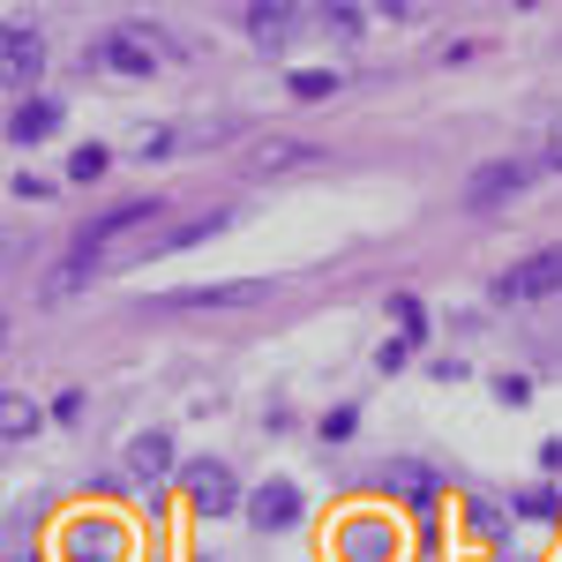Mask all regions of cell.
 Instances as JSON below:
<instances>
[{
    "label": "cell",
    "mask_w": 562,
    "mask_h": 562,
    "mask_svg": "<svg viewBox=\"0 0 562 562\" xmlns=\"http://www.w3.org/2000/svg\"><path fill=\"white\" fill-rule=\"evenodd\" d=\"M525 188H532V166L525 158H495V166H480L465 180V211H503V203H518Z\"/></svg>",
    "instance_id": "1"
},
{
    "label": "cell",
    "mask_w": 562,
    "mask_h": 562,
    "mask_svg": "<svg viewBox=\"0 0 562 562\" xmlns=\"http://www.w3.org/2000/svg\"><path fill=\"white\" fill-rule=\"evenodd\" d=\"M487 293H495V301H548V293H562V248L518 262V270H503Z\"/></svg>",
    "instance_id": "2"
},
{
    "label": "cell",
    "mask_w": 562,
    "mask_h": 562,
    "mask_svg": "<svg viewBox=\"0 0 562 562\" xmlns=\"http://www.w3.org/2000/svg\"><path fill=\"white\" fill-rule=\"evenodd\" d=\"M60 548H68V562H121V555H128V532L105 525V518H76Z\"/></svg>",
    "instance_id": "3"
},
{
    "label": "cell",
    "mask_w": 562,
    "mask_h": 562,
    "mask_svg": "<svg viewBox=\"0 0 562 562\" xmlns=\"http://www.w3.org/2000/svg\"><path fill=\"white\" fill-rule=\"evenodd\" d=\"M180 487H188V503H195L203 518H225V510L240 503V487H233V473H225L217 458H203V465H188V480H180Z\"/></svg>",
    "instance_id": "4"
},
{
    "label": "cell",
    "mask_w": 562,
    "mask_h": 562,
    "mask_svg": "<svg viewBox=\"0 0 562 562\" xmlns=\"http://www.w3.org/2000/svg\"><path fill=\"white\" fill-rule=\"evenodd\" d=\"M248 525H256V532H285V525H301V487H293V480H270L262 495H248Z\"/></svg>",
    "instance_id": "5"
},
{
    "label": "cell",
    "mask_w": 562,
    "mask_h": 562,
    "mask_svg": "<svg viewBox=\"0 0 562 562\" xmlns=\"http://www.w3.org/2000/svg\"><path fill=\"white\" fill-rule=\"evenodd\" d=\"M315 158H323V150H315V143H293V135H270V143H256V150H248V158H240V166H248V173H301V166H315Z\"/></svg>",
    "instance_id": "6"
},
{
    "label": "cell",
    "mask_w": 562,
    "mask_h": 562,
    "mask_svg": "<svg viewBox=\"0 0 562 562\" xmlns=\"http://www.w3.org/2000/svg\"><path fill=\"white\" fill-rule=\"evenodd\" d=\"M383 487L397 495V503H413V510L442 503V480H435L428 465H413V458H390V465H383Z\"/></svg>",
    "instance_id": "7"
},
{
    "label": "cell",
    "mask_w": 562,
    "mask_h": 562,
    "mask_svg": "<svg viewBox=\"0 0 562 562\" xmlns=\"http://www.w3.org/2000/svg\"><path fill=\"white\" fill-rule=\"evenodd\" d=\"M270 285L240 278V285H195V293H166V307H256Z\"/></svg>",
    "instance_id": "8"
},
{
    "label": "cell",
    "mask_w": 562,
    "mask_h": 562,
    "mask_svg": "<svg viewBox=\"0 0 562 562\" xmlns=\"http://www.w3.org/2000/svg\"><path fill=\"white\" fill-rule=\"evenodd\" d=\"M128 473L143 480V487H158V480L173 473V435H135L128 442Z\"/></svg>",
    "instance_id": "9"
},
{
    "label": "cell",
    "mask_w": 562,
    "mask_h": 562,
    "mask_svg": "<svg viewBox=\"0 0 562 562\" xmlns=\"http://www.w3.org/2000/svg\"><path fill=\"white\" fill-rule=\"evenodd\" d=\"M240 23H248V38H256V45H285V38H293V8H285V0H270V8L256 0Z\"/></svg>",
    "instance_id": "10"
},
{
    "label": "cell",
    "mask_w": 562,
    "mask_h": 562,
    "mask_svg": "<svg viewBox=\"0 0 562 562\" xmlns=\"http://www.w3.org/2000/svg\"><path fill=\"white\" fill-rule=\"evenodd\" d=\"M53 128H60V105H53V98L15 105V121H8V135H15V143H38V135H53Z\"/></svg>",
    "instance_id": "11"
},
{
    "label": "cell",
    "mask_w": 562,
    "mask_h": 562,
    "mask_svg": "<svg viewBox=\"0 0 562 562\" xmlns=\"http://www.w3.org/2000/svg\"><path fill=\"white\" fill-rule=\"evenodd\" d=\"M0 60H8V76H15V83H31V76H38V38H31V31H8V38H0Z\"/></svg>",
    "instance_id": "12"
},
{
    "label": "cell",
    "mask_w": 562,
    "mask_h": 562,
    "mask_svg": "<svg viewBox=\"0 0 562 562\" xmlns=\"http://www.w3.org/2000/svg\"><path fill=\"white\" fill-rule=\"evenodd\" d=\"M105 60H113V68H121V76H150V45L135 38V31H121V38L105 45Z\"/></svg>",
    "instance_id": "13"
},
{
    "label": "cell",
    "mask_w": 562,
    "mask_h": 562,
    "mask_svg": "<svg viewBox=\"0 0 562 562\" xmlns=\"http://www.w3.org/2000/svg\"><path fill=\"white\" fill-rule=\"evenodd\" d=\"M346 555L352 562H383L390 555V532H383V525H352V532H346Z\"/></svg>",
    "instance_id": "14"
},
{
    "label": "cell",
    "mask_w": 562,
    "mask_h": 562,
    "mask_svg": "<svg viewBox=\"0 0 562 562\" xmlns=\"http://www.w3.org/2000/svg\"><path fill=\"white\" fill-rule=\"evenodd\" d=\"M0 428H8V442H31V435H38V405H31V397H8V405H0Z\"/></svg>",
    "instance_id": "15"
},
{
    "label": "cell",
    "mask_w": 562,
    "mask_h": 562,
    "mask_svg": "<svg viewBox=\"0 0 562 562\" xmlns=\"http://www.w3.org/2000/svg\"><path fill=\"white\" fill-rule=\"evenodd\" d=\"M330 90H338L330 68H301V76H293V98H330Z\"/></svg>",
    "instance_id": "16"
},
{
    "label": "cell",
    "mask_w": 562,
    "mask_h": 562,
    "mask_svg": "<svg viewBox=\"0 0 562 562\" xmlns=\"http://www.w3.org/2000/svg\"><path fill=\"white\" fill-rule=\"evenodd\" d=\"M390 315L405 323V346H413V338L428 330V315H420V301H413V293H397V301H390Z\"/></svg>",
    "instance_id": "17"
},
{
    "label": "cell",
    "mask_w": 562,
    "mask_h": 562,
    "mask_svg": "<svg viewBox=\"0 0 562 562\" xmlns=\"http://www.w3.org/2000/svg\"><path fill=\"white\" fill-rule=\"evenodd\" d=\"M105 166H113L105 150H76V158H68V180H98V173H105Z\"/></svg>",
    "instance_id": "18"
},
{
    "label": "cell",
    "mask_w": 562,
    "mask_h": 562,
    "mask_svg": "<svg viewBox=\"0 0 562 562\" xmlns=\"http://www.w3.org/2000/svg\"><path fill=\"white\" fill-rule=\"evenodd\" d=\"M352 428H360V413H352V405H338V413H330V420H323V442H346Z\"/></svg>",
    "instance_id": "19"
},
{
    "label": "cell",
    "mask_w": 562,
    "mask_h": 562,
    "mask_svg": "<svg viewBox=\"0 0 562 562\" xmlns=\"http://www.w3.org/2000/svg\"><path fill=\"white\" fill-rule=\"evenodd\" d=\"M518 510H525V518H555V495H548V487H525Z\"/></svg>",
    "instance_id": "20"
},
{
    "label": "cell",
    "mask_w": 562,
    "mask_h": 562,
    "mask_svg": "<svg viewBox=\"0 0 562 562\" xmlns=\"http://www.w3.org/2000/svg\"><path fill=\"white\" fill-rule=\"evenodd\" d=\"M53 420H68V428H76V420H83V390H60V397H53Z\"/></svg>",
    "instance_id": "21"
},
{
    "label": "cell",
    "mask_w": 562,
    "mask_h": 562,
    "mask_svg": "<svg viewBox=\"0 0 562 562\" xmlns=\"http://www.w3.org/2000/svg\"><path fill=\"white\" fill-rule=\"evenodd\" d=\"M548 166H555V173H562V128L548 135Z\"/></svg>",
    "instance_id": "22"
}]
</instances>
